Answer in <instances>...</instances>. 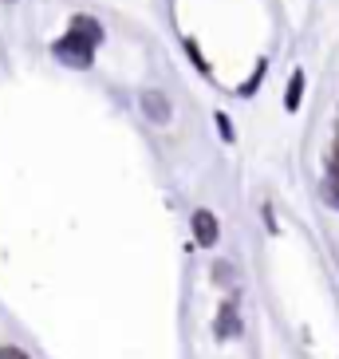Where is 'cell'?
<instances>
[{
	"mask_svg": "<svg viewBox=\"0 0 339 359\" xmlns=\"http://www.w3.org/2000/svg\"><path fill=\"white\" fill-rule=\"evenodd\" d=\"M95 52H99V43L91 40V36L75 32V28H67V32L52 43V55L64 67H75V72H91V67H95Z\"/></svg>",
	"mask_w": 339,
	"mask_h": 359,
	"instance_id": "6da1fadb",
	"label": "cell"
},
{
	"mask_svg": "<svg viewBox=\"0 0 339 359\" xmlns=\"http://www.w3.org/2000/svg\"><path fill=\"white\" fill-rule=\"evenodd\" d=\"M138 107H142V118L154 123V127H166L170 118H174V107H170V95L158 91V87H146L142 95H138Z\"/></svg>",
	"mask_w": 339,
	"mask_h": 359,
	"instance_id": "7a4b0ae2",
	"label": "cell"
},
{
	"mask_svg": "<svg viewBox=\"0 0 339 359\" xmlns=\"http://www.w3.org/2000/svg\"><path fill=\"white\" fill-rule=\"evenodd\" d=\"M190 229H193V241L202 245V249H213V245L221 241V222H217L213 210H193Z\"/></svg>",
	"mask_w": 339,
	"mask_h": 359,
	"instance_id": "3957f363",
	"label": "cell"
},
{
	"mask_svg": "<svg viewBox=\"0 0 339 359\" xmlns=\"http://www.w3.org/2000/svg\"><path fill=\"white\" fill-rule=\"evenodd\" d=\"M213 336H217V339L241 336V312H237V296H225V300H221V308H217V320H213Z\"/></svg>",
	"mask_w": 339,
	"mask_h": 359,
	"instance_id": "277c9868",
	"label": "cell"
},
{
	"mask_svg": "<svg viewBox=\"0 0 339 359\" xmlns=\"http://www.w3.org/2000/svg\"><path fill=\"white\" fill-rule=\"evenodd\" d=\"M67 28H75V32L91 36V40H95V43H103V40H106L103 24H99L95 16H87V12H75V16H71V24H67Z\"/></svg>",
	"mask_w": 339,
	"mask_h": 359,
	"instance_id": "5b68a950",
	"label": "cell"
},
{
	"mask_svg": "<svg viewBox=\"0 0 339 359\" xmlns=\"http://www.w3.org/2000/svg\"><path fill=\"white\" fill-rule=\"evenodd\" d=\"M300 99H304V72H292L284 91V111H300Z\"/></svg>",
	"mask_w": 339,
	"mask_h": 359,
	"instance_id": "8992f818",
	"label": "cell"
},
{
	"mask_svg": "<svg viewBox=\"0 0 339 359\" xmlns=\"http://www.w3.org/2000/svg\"><path fill=\"white\" fill-rule=\"evenodd\" d=\"M181 48H186V55H190V64L198 67V72L209 75V60L202 55V48H198V40H193V36H186V40H181Z\"/></svg>",
	"mask_w": 339,
	"mask_h": 359,
	"instance_id": "52a82bcc",
	"label": "cell"
},
{
	"mask_svg": "<svg viewBox=\"0 0 339 359\" xmlns=\"http://www.w3.org/2000/svg\"><path fill=\"white\" fill-rule=\"evenodd\" d=\"M265 72H268V64L261 60V64H256V72H253V75H249V79L241 83V95H244V99H249V95H256V87H261V79H265Z\"/></svg>",
	"mask_w": 339,
	"mask_h": 359,
	"instance_id": "ba28073f",
	"label": "cell"
},
{
	"mask_svg": "<svg viewBox=\"0 0 339 359\" xmlns=\"http://www.w3.org/2000/svg\"><path fill=\"white\" fill-rule=\"evenodd\" d=\"M213 123H217V130H221L225 142H237V130H233V123H229V115H225V111H217V115H213Z\"/></svg>",
	"mask_w": 339,
	"mask_h": 359,
	"instance_id": "9c48e42d",
	"label": "cell"
},
{
	"mask_svg": "<svg viewBox=\"0 0 339 359\" xmlns=\"http://www.w3.org/2000/svg\"><path fill=\"white\" fill-rule=\"evenodd\" d=\"M0 359H32L24 348H16V344H0Z\"/></svg>",
	"mask_w": 339,
	"mask_h": 359,
	"instance_id": "30bf717a",
	"label": "cell"
},
{
	"mask_svg": "<svg viewBox=\"0 0 339 359\" xmlns=\"http://www.w3.org/2000/svg\"><path fill=\"white\" fill-rule=\"evenodd\" d=\"M324 198H328L331 210H339V182H324Z\"/></svg>",
	"mask_w": 339,
	"mask_h": 359,
	"instance_id": "8fae6325",
	"label": "cell"
},
{
	"mask_svg": "<svg viewBox=\"0 0 339 359\" xmlns=\"http://www.w3.org/2000/svg\"><path fill=\"white\" fill-rule=\"evenodd\" d=\"M324 182H339V142H335V150H331V158H328V178Z\"/></svg>",
	"mask_w": 339,
	"mask_h": 359,
	"instance_id": "7c38bea8",
	"label": "cell"
},
{
	"mask_svg": "<svg viewBox=\"0 0 339 359\" xmlns=\"http://www.w3.org/2000/svg\"><path fill=\"white\" fill-rule=\"evenodd\" d=\"M229 276H233V273H229V261H217V264H213V280H229Z\"/></svg>",
	"mask_w": 339,
	"mask_h": 359,
	"instance_id": "4fadbf2b",
	"label": "cell"
}]
</instances>
